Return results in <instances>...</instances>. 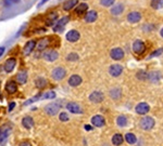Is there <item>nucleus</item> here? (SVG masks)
<instances>
[{
	"mask_svg": "<svg viewBox=\"0 0 163 146\" xmlns=\"http://www.w3.org/2000/svg\"><path fill=\"white\" fill-rule=\"evenodd\" d=\"M60 108H61V104L59 102H52L50 104L46 105L45 106V113L49 116H56L57 114L60 113Z\"/></svg>",
	"mask_w": 163,
	"mask_h": 146,
	"instance_id": "nucleus-1",
	"label": "nucleus"
},
{
	"mask_svg": "<svg viewBox=\"0 0 163 146\" xmlns=\"http://www.w3.org/2000/svg\"><path fill=\"white\" fill-rule=\"evenodd\" d=\"M65 76H67V70H65L63 67L58 66V67H56V68L52 69L51 77L53 80H56V81L63 80L64 78H65Z\"/></svg>",
	"mask_w": 163,
	"mask_h": 146,
	"instance_id": "nucleus-2",
	"label": "nucleus"
},
{
	"mask_svg": "<svg viewBox=\"0 0 163 146\" xmlns=\"http://www.w3.org/2000/svg\"><path fill=\"white\" fill-rule=\"evenodd\" d=\"M154 127V120L152 117L146 116L140 120V128L145 131H149Z\"/></svg>",
	"mask_w": 163,
	"mask_h": 146,
	"instance_id": "nucleus-3",
	"label": "nucleus"
},
{
	"mask_svg": "<svg viewBox=\"0 0 163 146\" xmlns=\"http://www.w3.org/2000/svg\"><path fill=\"white\" fill-rule=\"evenodd\" d=\"M15 66H16V59L15 57H9L3 64V69H4V72L9 74V73L13 72Z\"/></svg>",
	"mask_w": 163,
	"mask_h": 146,
	"instance_id": "nucleus-4",
	"label": "nucleus"
},
{
	"mask_svg": "<svg viewBox=\"0 0 163 146\" xmlns=\"http://www.w3.org/2000/svg\"><path fill=\"white\" fill-rule=\"evenodd\" d=\"M123 66L120 65V64H113V65L110 66L109 68V74L111 75L112 77H119L121 76L122 73H123Z\"/></svg>",
	"mask_w": 163,
	"mask_h": 146,
	"instance_id": "nucleus-5",
	"label": "nucleus"
},
{
	"mask_svg": "<svg viewBox=\"0 0 163 146\" xmlns=\"http://www.w3.org/2000/svg\"><path fill=\"white\" fill-rule=\"evenodd\" d=\"M124 55H125L124 50L121 48H114L110 51V56H111V59H113L114 61L122 60V59L124 57Z\"/></svg>",
	"mask_w": 163,
	"mask_h": 146,
	"instance_id": "nucleus-6",
	"label": "nucleus"
},
{
	"mask_svg": "<svg viewBox=\"0 0 163 146\" xmlns=\"http://www.w3.org/2000/svg\"><path fill=\"white\" fill-rule=\"evenodd\" d=\"M133 51L136 54H138V55L144 53L146 51V45L144 43V41H142V40H136L133 43Z\"/></svg>",
	"mask_w": 163,
	"mask_h": 146,
	"instance_id": "nucleus-7",
	"label": "nucleus"
},
{
	"mask_svg": "<svg viewBox=\"0 0 163 146\" xmlns=\"http://www.w3.org/2000/svg\"><path fill=\"white\" fill-rule=\"evenodd\" d=\"M69 21H70L69 16H63V18H61L60 20L56 23V25L53 26V30L54 32H62L64 26L69 23Z\"/></svg>",
	"mask_w": 163,
	"mask_h": 146,
	"instance_id": "nucleus-8",
	"label": "nucleus"
},
{
	"mask_svg": "<svg viewBox=\"0 0 163 146\" xmlns=\"http://www.w3.org/2000/svg\"><path fill=\"white\" fill-rule=\"evenodd\" d=\"M36 45H37V42L35 41V40H30V41H27L26 43H25L24 48H23V54H24L25 56L30 55V54L35 50Z\"/></svg>",
	"mask_w": 163,
	"mask_h": 146,
	"instance_id": "nucleus-9",
	"label": "nucleus"
},
{
	"mask_svg": "<svg viewBox=\"0 0 163 146\" xmlns=\"http://www.w3.org/2000/svg\"><path fill=\"white\" fill-rule=\"evenodd\" d=\"M91 125L96 127V128H101L106 125V119L104 117L101 116V115H95L93 118H91Z\"/></svg>",
	"mask_w": 163,
	"mask_h": 146,
	"instance_id": "nucleus-10",
	"label": "nucleus"
},
{
	"mask_svg": "<svg viewBox=\"0 0 163 146\" xmlns=\"http://www.w3.org/2000/svg\"><path fill=\"white\" fill-rule=\"evenodd\" d=\"M135 110L138 115H146V114L149 113L150 106H149L147 103H145V102H142V103H139V104L136 105Z\"/></svg>",
	"mask_w": 163,
	"mask_h": 146,
	"instance_id": "nucleus-11",
	"label": "nucleus"
},
{
	"mask_svg": "<svg viewBox=\"0 0 163 146\" xmlns=\"http://www.w3.org/2000/svg\"><path fill=\"white\" fill-rule=\"evenodd\" d=\"M65 38H67V40L70 42H76V41H79V39L81 38V34L76 29H71L67 33Z\"/></svg>",
	"mask_w": 163,
	"mask_h": 146,
	"instance_id": "nucleus-12",
	"label": "nucleus"
},
{
	"mask_svg": "<svg viewBox=\"0 0 163 146\" xmlns=\"http://www.w3.org/2000/svg\"><path fill=\"white\" fill-rule=\"evenodd\" d=\"M42 57H44L47 62H54V61L59 57V53H58L56 50H48L44 53Z\"/></svg>",
	"mask_w": 163,
	"mask_h": 146,
	"instance_id": "nucleus-13",
	"label": "nucleus"
},
{
	"mask_svg": "<svg viewBox=\"0 0 163 146\" xmlns=\"http://www.w3.org/2000/svg\"><path fill=\"white\" fill-rule=\"evenodd\" d=\"M89 101L93 102V103H101L103 101V98H104V95H103L102 92H100V91H94L93 93H90V95H89Z\"/></svg>",
	"mask_w": 163,
	"mask_h": 146,
	"instance_id": "nucleus-14",
	"label": "nucleus"
},
{
	"mask_svg": "<svg viewBox=\"0 0 163 146\" xmlns=\"http://www.w3.org/2000/svg\"><path fill=\"white\" fill-rule=\"evenodd\" d=\"M67 109L69 110L70 113L72 114H82L83 110H82V107L79 106V104L75 103V102H70L67 104Z\"/></svg>",
	"mask_w": 163,
	"mask_h": 146,
	"instance_id": "nucleus-15",
	"label": "nucleus"
},
{
	"mask_svg": "<svg viewBox=\"0 0 163 146\" xmlns=\"http://www.w3.org/2000/svg\"><path fill=\"white\" fill-rule=\"evenodd\" d=\"M21 122H22L23 128H25L26 130H30V129L34 127V125H35V121H34L33 117H30V116H24L22 118Z\"/></svg>",
	"mask_w": 163,
	"mask_h": 146,
	"instance_id": "nucleus-16",
	"label": "nucleus"
},
{
	"mask_svg": "<svg viewBox=\"0 0 163 146\" xmlns=\"http://www.w3.org/2000/svg\"><path fill=\"white\" fill-rule=\"evenodd\" d=\"M82 81H83V79H82V77L79 75H72V76L69 78L67 84H69V86L75 88V87H79V84H82Z\"/></svg>",
	"mask_w": 163,
	"mask_h": 146,
	"instance_id": "nucleus-17",
	"label": "nucleus"
},
{
	"mask_svg": "<svg viewBox=\"0 0 163 146\" xmlns=\"http://www.w3.org/2000/svg\"><path fill=\"white\" fill-rule=\"evenodd\" d=\"M142 20V14L138 11H133L127 14V21L130 23H137Z\"/></svg>",
	"mask_w": 163,
	"mask_h": 146,
	"instance_id": "nucleus-18",
	"label": "nucleus"
},
{
	"mask_svg": "<svg viewBox=\"0 0 163 146\" xmlns=\"http://www.w3.org/2000/svg\"><path fill=\"white\" fill-rule=\"evenodd\" d=\"M98 18V13L95 11V10H90V11H87L86 14L84 16V20L85 22H87V23H94L95 21L97 20Z\"/></svg>",
	"mask_w": 163,
	"mask_h": 146,
	"instance_id": "nucleus-19",
	"label": "nucleus"
},
{
	"mask_svg": "<svg viewBox=\"0 0 163 146\" xmlns=\"http://www.w3.org/2000/svg\"><path fill=\"white\" fill-rule=\"evenodd\" d=\"M9 134H10V127H8V125H2V127L0 128V144L3 143V142L8 139Z\"/></svg>",
	"mask_w": 163,
	"mask_h": 146,
	"instance_id": "nucleus-20",
	"label": "nucleus"
},
{
	"mask_svg": "<svg viewBox=\"0 0 163 146\" xmlns=\"http://www.w3.org/2000/svg\"><path fill=\"white\" fill-rule=\"evenodd\" d=\"M6 91L9 94H13L18 91V84L14 80H9L6 84Z\"/></svg>",
	"mask_w": 163,
	"mask_h": 146,
	"instance_id": "nucleus-21",
	"label": "nucleus"
},
{
	"mask_svg": "<svg viewBox=\"0 0 163 146\" xmlns=\"http://www.w3.org/2000/svg\"><path fill=\"white\" fill-rule=\"evenodd\" d=\"M27 77H28V75H27L26 70H21L20 73H18V75H16V81H18V84H26Z\"/></svg>",
	"mask_w": 163,
	"mask_h": 146,
	"instance_id": "nucleus-22",
	"label": "nucleus"
},
{
	"mask_svg": "<svg viewBox=\"0 0 163 146\" xmlns=\"http://www.w3.org/2000/svg\"><path fill=\"white\" fill-rule=\"evenodd\" d=\"M124 11V4L123 3H116L111 8V14L113 15H120L121 13H123Z\"/></svg>",
	"mask_w": 163,
	"mask_h": 146,
	"instance_id": "nucleus-23",
	"label": "nucleus"
},
{
	"mask_svg": "<svg viewBox=\"0 0 163 146\" xmlns=\"http://www.w3.org/2000/svg\"><path fill=\"white\" fill-rule=\"evenodd\" d=\"M48 45H49V39L48 38H42V39H40L39 41L37 42L36 49L38 51H42V50H45Z\"/></svg>",
	"mask_w": 163,
	"mask_h": 146,
	"instance_id": "nucleus-24",
	"label": "nucleus"
},
{
	"mask_svg": "<svg viewBox=\"0 0 163 146\" xmlns=\"http://www.w3.org/2000/svg\"><path fill=\"white\" fill-rule=\"evenodd\" d=\"M79 3V0H67V2L63 3V10L64 11H71Z\"/></svg>",
	"mask_w": 163,
	"mask_h": 146,
	"instance_id": "nucleus-25",
	"label": "nucleus"
},
{
	"mask_svg": "<svg viewBox=\"0 0 163 146\" xmlns=\"http://www.w3.org/2000/svg\"><path fill=\"white\" fill-rule=\"evenodd\" d=\"M87 10H88V4H87V3L82 2V3H79V6L76 7L75 13H76V14H79V15H82L83 13L87 12Z\"/></svg>",
	"mask_w": 163,
	"mask_h": 146,
	"instance_id": "nucleus-26",
	"label": "nucleus"
},
{
	"mask_svg": "<svg viewBox=\"0 0 163 146\" xmlns=\"http://www.w3.org/2000/svg\"><path fill=\"white\" fill-rule=\"evenodd\" d=\"M112 144L115 146H120L122 143H123V141H124V137L122 136V134L120 133H116L114 134L113 136H112Z\"/></svg>",
	"mask_w": 163,
	"mask_h": 146,
	"instance_id": "nucleus-27",
	"label": "nucleus"
},
{
	"mask_svg": "<svg viewBox=\"0 0 163 146\" xmlns=\"http://www.w3.org/2000/svg\"><path fill=\"white\" fill-rule=\"evenodd\" d=\"M58 20V13L57 12H52L49 14V16L47 18V21H46V24L48 26H52V25L56 23V21Z\"/></svg>",
	"mask_w": 163,
	"mask_h": 146,
	"instance_id": "nucleus-28",
	"label": "nucleus"
},
{
	"mask_svg": "<svg viewBox=\"0 0 163 146\" xmlns=\"http://www.w3.org/2000/svg\"><path fill=\"white\" fill-rule=\"evenodd\" d=\"M122 95V90L120 88H113V89L110 90V96H111L113 100H118Z\"/></svg>",
	"mask_w": 163,
	"mask_h": 146,
	"instance_id": "nucleus-29",
	"label": "nucleus"
},
{
	"mask_svg": "<svg viewBox=\"0 0 163 146\" xmlns=\"http://www.w3.org/2000/svg\"><path fill=\"white\" fill-rule=\"evenodd\" d=\"M151 82H157V81L160 80L161 74L159 72H151L148 74V77H147Z\"/></svg>",
	"mask_w": 163,
	"mask_h": 146,
	"instance_id": "nucleus-30",
	"label": "nucleus"
},
{
	"mask_svg": "<svg viewBox=\"0 0 163 146\" xmlns=\"http://www.w3.org/2000/svg\"><path fill=\"white\" fill-rule=\"evenodd\" d=\"M47 84H48V82H47V80H46L44 77H38L36 80H35V86H36L38 89L45 88V87L47 86Z\"/></svg>",
	"mask_w": 163,
	"mask_h": 146,
	"instance_id": "nucleus-31",
	"label": "nucleus"
},
{
	"mask_svg": "<svg viewBox=\"0 0 163 146\" xmlns=\"http://www.w3.org/2000/svg\"><path fill=\"white\" fill-rule=\"evenodd\" d=\"M124 140L126 141L128 144H135L137 142V137L134 133H126L124 136Z\"/></svg>",
	"mask_w": 163,
	"mask_h": 146,
	"instance_id": "nucleus-32",
	"label": "nucleus"
},
{
	"mask_svg": "<svg viewBox=\"0 0 163 146\" xmlns=\"http://www.w3.org/2000/svg\"><path fill=\"white\" fill-rule=\"evenodd\" d=\"M116 125H118L119 127H121V128H124V127L127 125L126 116H124V115H120V116L116 118Z\"/></svg>",
	"mask_w": 163,
	"mask_h": 146,
	"instance_id": "nucleus-33",
	"label": "nucleus"
},
{
	"mask_svg": "<svg viewBox=\"0 0 163 146\" xmlns=\"http://www.w3.org/2000/svg\"><path fill=\"white\" fill-rule=\"evenodd\" d=\"M57 96L56 92L54 91H48V92H45L41 94V98L40 100H52Z\"/></svg>",
	"mask_w": 163,
	"mask_h": 146,
	"instance_id": "nucleus-34",
	"label": "nucleus"
},
{
	"mask_svg": "<svg viewBox=\"0 0 163 146\" xmlns=\"http://www.w3.org/2000/svg\"><path fill=\"white\" fill-rule=\"evenodd\" d=\"M150 4L154 10H159L163 7V0H151Z\"/></svg>",
	"mask_w": 163,
	"mask_h": 146,
	"instance_id": "nucleus-35",
	"label": "nucleus"
},
{
	"mask_svg": "<svg viewBox=\"0 0 163 146\" xmlns=\"http://www.w3.org/2000/svg\"><path fill=\"white\" fill-rule=\"evenodd\" d=\"M79 54H77V53H74V52L67 54V60L70 61V62H76V61L79 60Z\"/></svg>",
	"mask_w": 163,
	"mask_h": 146,
	"instance_id": "nucleus-36",
	"label": "nucleus"
},
{
	"mask_svg": "<svg viewBox=\"0 0 163 146\" xmlns=\"http://www.w3.org/2000/svg\"><path fill=\"white\" fill-rule=\"evenodd\" d=\"M137 78H138L139 80H146L147 79V77H148V74L145 72V70H142V69H140L139 72H137Z\"/></svg>",
	"mask_w": 163,
	"mask_h": 146,
	"instance_id": "nucleus-37",
	"label": "nucleus"
},
{
	"mask_svg": "<svg viewBox=\"0 0 163 146\" xmlns=\"http://www.w3.org/2000/svg\"><path fill=\"white\" fill-rule=\"evenodd\" d=\"M59 119H60L61 121L67 122V121H69L70 117H69V115H67V113H65V112H61V113H59Z\"/></svg>",
	"mask_w": 163,
	"mask_h": 146,
	"instance_id": "nucleus-38",
	"label": "nucleus"
},
{
	"mask_svg": "<svg viewBox=\"0 0 163 146\" xmlns=\"http://www.w3.org/2000/svg\"><path fill=\"white\" fill-rule=\"evenodd\" d=\"M114 2L115 0H100V4L103 7H111Z\"/></svg>",
	"mask_w": 163,
	"mask_h": 146,
	"instance_id": "nucleus-39",
	"label": "nucleus"
},
{
	"mask_svg": "<svg viewBox=\"0 0 163 146\" xmlns=\"http://www.w3.org/2000/svg\"><path fill=\"white\" fill-rule=\"evenodd\" d=\"M163 53V49L162 48H159L158 50H156L153 52V53H151L150 54V56H149V59H151V57H154V56H159L160 54Z\"/></svg>",
	"mask_w": 163,
	"mask_h": 146,
	"instance_id": "nucleus-40",
	"label": "nucleus"
},
{
	"mask_svg": "<svg viewBox=\"0 0 163 146\" xmlns=\"http://www.w3.org/2000/svg\"><path fill=\"white\" fill-rule=\"evenodd\" d=\"M4 3H6L7 6H10V4H13V3H18L20 2V0H3Z\"/></svg>",
	"mask_w": 163,
	"mask_h": 146,
	"instance_id": "nucleus-41",
	"label": "nucleus"
},
{
	"mask_svg": "<svg viewBox=\"0 0 163 146\" xmlns=\"http://www.w3.org/2000/svg\"><path fill=\"white\" fill-rule=\"evenodd\" d=\"M14 107H15V103H14V102H10L9 106H8V110H9V112H12Z\"/></svg>",
	"mask_w": 163,
	"mask_h": 146,
	"instance_id": "nucleus-42",
	"label": "nucleus"
},
{
	"mask_svg": "<svg viewBox=\"0 0 163 146\" xmlns=\"http://www.w3.org/2000/svg\"><path fill=\"white\" fill-rule=\"evenodd\" d=\"M19 146H32V145L27 141H24V142H21V143L19 144Z\"/></svg>",
	"mask_w": 163,
	"mask_h": 146,
	"instance_id": "nucleus-43",
	"label": "nucleus"
},
{
	"mask_svg": "<svg viewBox=\"0 0 163 146\" xmlns=\"http://www.w3.org/2000/svg\"><path fill=\"white\" fill-rule=\"evenodd\" d=\"M85 130H86V131H91V130H93V127L89 125H85Z\"/></svg>",
	"mask_w": 163,
	"mask_h": 146,
	"instance_id": "nucleus-44",
	"label": "nucleus"
},
{
	"mask_svg": "<svg viewBox=\"0 0 163 146\" xmlns=\"http://www.w3.org/2000/svg\"><path fill=\"white\" fill-rule=\"evenodd\" d=\"M3 53H4V47H0V57L2 56Z\"/></svg>",
	"mask_w": 163,
	"mask_h": 146,
	"instance_id": "nucleus-45",
	"label": "nucleus"
},
{
	"mask_svg": "<svg viewBox=\"0 0 163 146\" xmlns=\"http://www.w3.org/2000/svg\"><path fill=\"white\" fill-rule=\"evenodd\" d=\"M47 1H49V0H41V1L39 2V4H38V8H39V7H41L42 4H45V3L47 2Z\"/></svg>",
	"mask_w": 163,
	"mask_h": 146,
	"instance_id": "nucleus-46",
	"label": "nucleus"
},
{
	"mask_svg": "<svg viewBox=\"0 0 163 146\" xmlns=\"http://www.w3.org/2000/svg\"><path fill=\"white\" fill-rule=\"evenodd\" d=\"M160 35H161V37L163 38V28L161 29V32H160Z\"/></svg>",
	"mask_w": 163,
	"mask_h": 146,
	"instance_id": "nucleus-47",
	"label": "nucleus"
}]
</instances>
